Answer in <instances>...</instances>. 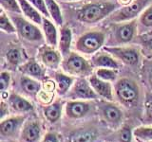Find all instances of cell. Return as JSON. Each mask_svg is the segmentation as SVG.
Instances as JSON below:
<instances>
[{
	"label": "cell",
	"mask_w": 152,
	"mask_h": 142,
	"mask_svg": "<svg viewBox=\"0 0 152 142\" xmlns=\"http://www.w3.org/2000/svg\"><path fill=\"white\" fill-rule=\"evenodd\" d=\"M41 59L44 64L50 68H57L60 64L59 54L50 49H43L41 50Z\"/></svg>",
	"instance_id": "16"
},
{
	"label": "cell",
	"mask_w": 152,
	"mask_h": 142,
	"mask_svg": "<svg viewBox=\"0 0 152 142\" xmlns=\"http://www.w3.org/2000/svg\"><path fill=\"white\" fill-rule=\"evenodd\" d=\"M55 80L57 83V92L60 95H65L72 85L73 78L62 73H56Z\"/></svg>",
	"instance_id": "21"
},
{
	"label": "cell",
	"mask_w": 152,
	"mask_h": 142,
	"mask_svg": "<svg viewBox=\"0 0 152 142\" xmlns=\"http://www.w3.org/2000/svg\"><path fill=\"white\" fill-rule=\"evenodd\" d=\"M12 20L15 24L19 34L25 40L30 42H39L43 39L42 33L36 26L18 16L12 17Z\"/></svg>",
	"instance_id": "5"
},
{
	"label": "cell",
	"mask_w": 152,
	"mask_h": 142,
	"mask_svg": "<svg viewBox=\"0 0 152 142\" xmlns=\"http://www.w3.org/2000/svg\"><path fill=\"white\" fill-rule=\"evenodd\" d=\"M147 78H148V82L152 87V64L149 66V69H148V73H147Z\"/></svg>",
	"instance_id": "40"
},
{
	"label": "cell",
	"mask_w": 152,
	"mask_h": 142,
	"mask_svg": "<svg viewBox=\"0 0 152 142\" xmlns=\"http://www.w3.org/2000/svg\"><path fill=\"white\" fill-rule=\"evenodd\" d=\"M28 1H30L32 4V6L35 7L43 15H45L46 17L50 16V13H49V11H48L45 0H28Z\"/></svg>",
	"instance_id": "34"
},
{
	"label": "cell",
	"mask_w": 152,
	"mask_h": 142,
	"mask_svg": "<svg viewBox=\"0 0 152 142\" xmlns=\"http://www.w3.org/2000/svg\"><path fill=\"white\" fill-rule=\"evenodd\" d=\"M96 76L101 80H107V82H111L114 80L117 77V73L114 71V69L110 68H100L97 70Z\"/></svg>",
	"instance_id": "29"
},
{
	"label": "cell",
	"mask_w": 152,
	"mask_h": 142,
	"mask_svg": "<svg viewBox=\"0 0 152 142\" xmlns=\"http://www.w3.org/2000/svg\"><path fill=\"white\" fill-rule=\"evenodd\" d=\"M145 106H146L145 107L146 120H148L147 122H151L152 121V99H149V101L146 102Z\"/></svg>",
	"instance_id": "37"
},
{
	"label": "cell",
	"mask_w": 152,
	"mask_h": 142,
	"mask_svg": "<svg viewBox=\"0 0 152 142\" xmlns=\"http://www.w3.org/2000/svg\"><path fill=\"white\" fill-rule=\"evenodd\" d=\"M149 0H135L134 2L127 5V6L118 9L110 16V21L113 22H124L130 20V19L136 17L142 9L148 4Z\"/></svg>",
	"instance_id": "4"
},
{
	"label": "cell",
	"mask_w": 152,
	"mask_h": 142,
	"mask_svg": "<svg viewBox=\"0 0 152 142\" xmlns=\"http://www.w3.org/2000/svg\"><path fill=\"white\" fill-rule=\"evenodd\" d=\"M10 80H11V76L8 72H1L0 74V85H1V92H5L10 84Z\"/></svg>",
	"instance_id": "35"
},
{
	"label": "cell",
	"mask_w": 152,
	"mask_h": 142,
	"mask_svg": "<svg viewBox=\"0 0 152 142\" xmlns=\"http://www.w3.org/2000/svg\"><path fill=\"white\" fill-rule=\"evenodd\" d=\"M25 117H10L7 120H3L0 123V133L3 136H9L14 134L19 126H20Z\"/></svg>",
	"instance_id": "12"
},
{
	"label": "cell",
	"mask_w": 152,
	"mask_h": 142,
	"mask_svg": "<svg viewBox=\"0 0 152 142\" xmlns=\"http://www.w3.org/2000/svg\"><path fill=\"white\" fill-rule=\"evenodd\" d=\"M96 135L93 132H80L71 137V142H92Z\"/></svg>",
	"instance_id": "28"
},
{
	"label": "cell",
	"mask_w": 152,
	"mask_h": 142,
	"mask_svg": "<svg viewBox=\"0 0 152 142\" xmlns=\"http://www.w3.org/2000/svg\"><path fill=\"white\" fill-rule=\"evenodd\" d=\"M133 134L136 138L142 141H152V127H139L134 130Z\"/></svg>",
	"instance_id": "26"
},
{
	"label": "cell",
	"mask_w": 152,
	"mask_h": 142,
	"mask_svg": "<svg viewBox=\"0 0 152 142\" xmlns=\"http://www.w3.org/2000/svg\"><path fill=\"white\" fill-rule=\"evenodd\" d=\"M116 94L119 99L125 104H132L138 99V89L134 83L127 79H123L116 85Z\"/></svg>",
	"instance_id": "6"
},
{
	"label": "cell",
	"mask_w": 152,
	"mask_h": 142,
	"mask_svg": "<svg viewBox=\"0 0 152 142\" xmlns=\"http://www.w3.org/2000/svg\"><path fill=\"white\" fill-rule=\"evenodd\" d=\"M71 38H72V33L69 28H63L60 32V41H59V49L62 55L64 57H68L70 52V44Z\"/></svg>",
	"instance_id": "17"
},
{
	"label": "cell",
	"mask_w": 152,
	"mask_h": 142,
	"mask_svg": "<svg viewBox=\"0 0 152 142\" xmlns=\"http://www.w3.org/2000/svg\"><path fill=\"white\" fill-rule=\"evenodd\" d=\"M104 34L101 31H92L86 33L79 38L76 44L77 49L86 54H91L99 50L104 45Z\"/></svg>",
	"instance_id": "2"
},
{
	"label": "cell",
	"mask_w": 152,
	"mask_h": 142,
	"mask_svg": "<svg viewBox=\"0 0 152 142\" xmlns=\"http://www.w3.org/2000/svg\"><path fill=\"white\" fill-rule=\"evenodd\" d=\"M45 2L51 18L53 19L57 25H62L63 24V16H62L61 11L57 3L54 0H45Z\"/></svg>",
	"instance_id": "25"
},
{
	"label": "cell",
	"mask_w": 152,
	"mask_h": 142,
	"mask_svg": "<svg viewBox=\"0 0 152 142\" xmlns=\"http://www.w3.org/2000/svg\"><path fill=\"white\" fill-rule=\"evenodd\" d=\"M140 43L145 55L152 57V32L142 35L140 37Z\"/></svg>",
	"instance_id": "27"
},
{
	"label": "cell",
	"mask_w": 152,
	"mask_h": 142,
	"mask_svg": "<svg viewBox=\"0 0 152 142\" xmlns=\"http://www.w3.org/2000/svg\"><path fill=\"white\" fill-rule=\"evenodd\" d=\"M6 57H7V61L12 65H17L22 60L21 52L16 49H10L8 51Z\"/></svg>",
	"instance_id": "32"
},
{
	"label": "cell",
	"mask_w": 152,
	"mask_h": 142,
	"mask_svg": "<svg viewBox=\"0 0 152 142\" xmlns=\"http://www.w3.org/2000/svg\"><path fill=\"white\" fill-rule=\"evenodd\" d=\"M0 2H1V6L9 12L16 13L22 12L19 2L16 0H0Z\"/></svg>",
	"instance_id": "30"
},
{
	"label": "cell",
	"mask_w": 152,
	"mask_h": 142,
	"mask_svg": "<svg viewBox=\"0 0 152 142\" xmlns=\"http://www.w3.org/2000/svg\"><path fill=\"white\" fill-rule=\"evenodd\" d=\"M89 110L88 103L84 101H70L66 103V112L71 118H79L84 117Z\"/></svg>",
	"instance_id": "11"
},
{
	"label": "cell",
	"mask_w": 152,
	"mask_h": 142,
	"mask_svg": "<svg viewBox=\"0 0 152 142\" xmlns=\"http://www.w3.org/2000/svg\"><path fill=\"white\" fill-rule=\"evenodd\" d=\"M18 2L22 9V12L25 14L30 20H31L35 24L43 23V19L40 15V12L38 11L35 7H33L28 0H18Z\"/></svg>",
	"instance_id": "14"
},
{
	"label": "cell",
	"mask_w": 152,
	"mask_h": 142,
	"mask_svg": "<svg viewBox=\"0 0 152 142\" xmlns=\"http://www.w3.org/2000/svg\"><path fill=\"white\" fill-rule=\"evenodd\" d=\"M102 113L104 118L108 122L116 123L119 122L122 118V112L116 106L111 104H104L102 107Z\"/></svg>",
	"instance_id": "22"
},
{
	"label": "cell",
	"mask_w": 152,
	"mask_h": 142,
	"mask_svg": "<svg viewBox=\"0 0 152 142\" xmlns=\"http://www.w3.org/2000/svg\"><path fill=\"white\" fill-rule=\"evenodd\" d=\"M9 103L14 110L19 112H28L32 110V105L25 99L19 97L18 95H11L9 98Z\"/></svg>",
	"instance_id": "19"
},
{
	"label": "cell",
	"mask_w": 152,
	"mask_h": 142,
	"mask_svg": "<svg viewBox=\"0 0 152 142\" xmlns=\"http://www.w3.org/2000/svg\"><path fill=\"white\" fill-rule=\"evenodd\" d=\"M106 50L110 52L118 59H120L123 63L129 65H134L139 61V53L134 49H128V47H106Z\"/></svg>",
	"instance_id": "8"
},
{
	"label": "cell",
	"mask_w": 152,
	"mask_h": 142,
	"mask_svg": "<svg viewBox=\"0 0 152 142\" xmlns=\"http://www.w3.org/2000/svg\"><path fill=\"white\" fill-rule=\"evenodd\" d=\"M20 70L24 74L32 76V77L37 79H43L44 77V70L34 60H31L25 64H23L20 67Z\"/></svg>",
	"instance_id": "18"
},
{
	"label": "cell",
	"mask_w": 152,
	"mask_h": 142,
	"mask_svg": "<svg viewBox=\"0 0 152 142\" xmlns=\"http://www.w3.org/2000/svg\"><path fill=\"white\" fill-rule=\"evenodd\" d=\"M89 83L98 96H101L108 101L112 99V90L108 82L99 79L97 76H91L89 79Z\"/></svg>",
	"instance_id": "9"
},
{
	"label": "cell",
	"mask_w": 152,
	"mask_h": 142,
	"mask_svg": "<svg viewBox=\"0 0 152 142\" xmlns=\"http://www.w3.org/2000/svg\"><path fill=\"white\" fill-rule=\"evenodd\" d=\"M62 65L64 70L71 75L86 76L91 72V67L88 61L76 53H70Z\"/></svg>",
	"instance_id": "3"
},
{
	"label": "cell",
	"mask_w": 152,
	"mask_h": 142,
	"mask_svg": "<svg viewBox=\"0 0 152 142\" xmlns=\"http://www.w3.org/2000/svg\"><path fill=\"white\" fill-rule=\"evenodd\" d=\"M42 142H59L58 141V137H57V135L55 134H51V133H50V134H47L44 137V139H43Z\"/></svg>",
	"instance_id": "38"
},
{
	"label": "cell",
	"mask_w": 152,
	"mask_h": 142,
	"mask_svg": "<svg viewBox=\"0 0 152 142\" xmlns=\"http://www.w3.org/2000/svg\"><path fill=\"white\" fill-rule=\"evenodd\" d=\"M131 129L129 127H124L120 132V141L121 142H131Z\"/></svg>",
	"instance_id": "36"
},
{
	"label": "cell",
	"mask_w": 152,
	"mask_h": 142,
	"mask_svg": "<svg viewBox=\"0 0 152 142\" xmlns=\"http://www.w3.org/2000/svg\"><path fill=\"white\" fill-rule=\"evenodd\" d=\"M92 64L94 66L97 67H104V68H110V69H117L118 64L111 56L104 53H99L95 55L92 59Z\"/></svg>",
	"instance_id": "15"
},
{
	"label": "cell",
	"mask_w": 152,
	"mask_h": 142,
	"mask_svg": "<svg viewBox=\"0 0 152 142\" xmlns=\"http://www.w3.org/2000/svg\"><path fill=\"white\" fill-rule=\"evenodd\" d=\"M71 99H96L98 95L92 86L85 79H80L74 83V86L69 94Z\"/></svg>",
	"instance_id": "7"
},
{
	"label": "cell",
	"mask_w": 152,
	"mask_h": 142,
	"mask_svg": "<svg viewBox=\"0 0 152 142\" xmlns=\"http://www.w3.org/2000/svg\"><path fill=\"white\" fill-rule=\"evenodd\" d=\"M0 28L3 31L7 33H14L16 31V28H14L12 23L4 13H2L0 16Z\"/></svg>",
	"instance_id": "31"
},
{
	"label": "cell",
	"mask_w": 152,
	"mask_h": 142,
	"mask_svg": "<svg viewBox=\"0 0 152 142\" xmlns=\"http://www.w3.org/2000/svg\"><path fill=\"white\" fill-rule=\"evenodd\" d=\"M21 86L24 91L31 96H34L40 90V83L28 77L21 78Z\"/></svg>",
	"instance_id": "24"
},
{
	"label": "cell",
	"mask_w": 152,
	"mask_h": 142,
	"mask_svg": "<svg viewBox=\"0 0 152 142\" xmlns=\"http://www.w3.org/2000/svg\"><path fill=\"white\" fill-rule=\"evenodd\" d=\"M136 22L132 21L127 24L119 26L115 31V39L119 43H128L130 42L135 34Z\"/></svg>",
	"instance_id": "10"
},
{
	"label": "cell",
	"mask_w": 152,
	"mask_h": 142,
	"mask_svg": "<svg viewBox=\"0 0 152 142\" xmlns=\"http://www.w3.org/2000/svg\"><path fill=\"white\" fill-rule=\"evenodd\" d=\"M40 136V127L37 122L31 121L24 126L22 130V140L24 142H36Z\"/></svg>",
	"instance_id": "13"
},
{
	"label": "cell",
	"mask_w": 152,
	"mask_h": 142,
	"mask_svg": "<svg viewBox=\"0 0 152 142\" xmlns=\"http://www.w3.org/2000/svg\"><path fill=\"white\" fill-rule=\"evenodd\" d=\"M63 1H76V0H63Z\"/></svg>",
	"instance_id": "41"
},
{
	"label": "cell",
	"mask_w": 152,
	"mask_h": 142,
	"mask_svg": "<svg viewBox=\"0 0 152 142\" xmlns=\"http://www.w3.org/2000/svg\"><path fill=\"white\" fill-rule=\"evenodd\" d=\"M62 104L60 102H54L51 105L45 108L44 114L47 120L50 122H56L61 117Z\"/></svg>",
	"instance_id": "23"
},
{
	"label": "cell",
	"mask_w": 152,
	"mask_h": 142,
	"mask_svg": "<svg viewBox=\"0 0 152 142\" xmlns=\"http://www.w3.org/2000/svg\"><path fill=\"white\" fill-rule=\"evenodd\" d=\"M43 30H44V34L47 42L49 43L50 46H56L57 45V31L55 26L52 24L50 20L44 18L43 19Z\"/></svg>",
	"instance_id": "20"
},
{
	"label": "cell",
	"mask_w": 152,
	"mask_h": 142,
	"mask_svg": "<svg viewBox=\"0 0 152 142\" xmlns=\"http://www.w3.org/2000/svg\"><path fill=\"white\" fill-rule=\"evenodd\" d=\"M113 3H91L85 5L78 12V19L81 22L91 24L102 20L116 9Z\"/></svg>",
	"instance_id": "1"
},
{
	"label": "cell",
	"mask_w": 152,
	"mask_h": 142,
	"mask_svg": "<svg viewBox=\"0 0 152 142\" xmlns=\"http://www.w3.org/2000/svg\"><path fill=\"white\" fill-rule=\"evenodd\" d=\"M5 108H6V105H5V103L2 101L1 102V111H0V113H1V118L3 120V117H4V116L6 115V114H8L9 113V111H5Z\"/></svg>",
	"instance_id": "39"
},
{
	"label": "cell",
	"mask_w": 152,
	"mask_h": 142,
	"mask_svg": "<svg viewBox=\"0 0 152 142\" xmlns=\"http://www.w3.org/2000/svg\"><path fill=\"white\" fill-rule=\"evenodd\" d=\"M140 22L142 23V26L146 28H151L152 27V6L147 8L144 13L141 15Z\"/></svg>",
	"instance_id": "33"
}]
</instances>
